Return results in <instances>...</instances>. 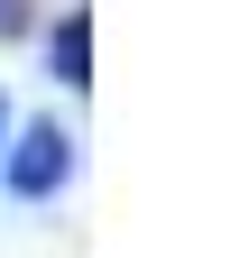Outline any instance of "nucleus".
<instances>
[{"label":"nucleus","mask_w":249,"mask_h":258,"mask_svg":"<svg viewBox=\"0 0 249 258\" xmlns=\"http://www.w3.org/2000/svg\"><path fill=\"white\" fill-rule=\"evenodd\" d=\"M65 129H37V139H28V157H19V194H46L55 175H65Z\"/></svg>","instance_id":"nucleus-1"}]
</instances>
